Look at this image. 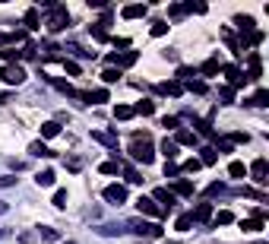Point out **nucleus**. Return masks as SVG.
<instances>
[{
    "instance_id": "f257e3e1",
    "label": "nucleus",
    "mask_w": 269,
    "mask_h": 244,
    "mask_svg": "<svg viewBox=\"0 0 269 244\" xmlns=\"http://www.w3.org/2000/svg\"><path fill=\"white\" fill-rule=\"evenodd\" d=\"M45 10H48L45 29H48L51 35H57V32H64V29L70 26V13H67V7H64V4H45Z\"/></svg>"
},
{
    "instance_id": "f03ea898",
    "label": "nucleus",
    "mask_w": 269,
    "mask_h": 244,
    "mask_svg": "<svg viewBox=\"0 0 269 244\" xmlns=\"http://www.w3.org/2000/svg\"><path fill=\"white\" fill-rule=\"evenodd\" d=\"M127 232H133V235H139V238H161V235H165V229H161L158 222H146V219L127 222Z\"/></svg>"
},
{
    "instance_id": "7ed1b4c3",
    "label": "nucleus",
    "mask_w": 269,
    "mask_h": 244,
    "mask_svg": "<svg viewBox=\"0 0 269 244\" xmlns=\"http://www.w3.org/2000/svg\"><path fill=\"white\" fill-rule=\"evenodd\" d=\"M130 159H133V162H142V165H152V159H155L152 143H149V140H133V146H130Z\"/></svg>"
},
{
    "instance_id": "20e7f679",
    "label": "nucleus",
    "mask_w": 269,
    "mask_h": 244,
    "mask_svg": "<svg viewBox=\"0 0 269 244\" xmlns=\"http://www.w3.org/2000/svg\"><path fill=\"white\" fill-rule=\"evenodd\" d=\"M0 80H4L7 86H23L26 83V70L19 64H7L4 70H0Z\"/></svg>"
},
{
    "instance_id": "39448f33",
    "label": "nucleus",
    "mask_w": 269,
    "mask_h": 244,
    "mask_svg": "<svg viewBox=\"0 0 269 244\" xmlns=\"http://www.w3.org/2000/svg\"><path fill=\"white\" fill-rule=\"evenodd\" d=\"M152 200H155V206H158L161 213H171L174 203H177V197L168 191V187H155V191H152Z\"/></svg>"
},
{
    "instance_id": "423d86ee",
    "label": "nucleus",
    "mask_w": 269,
    "mask_h": 244,
    "mask_svg": "<svg viewBox=\"0 0 269 244\" xmlns=\"http://www.w3.org/2000/svg\"><path fill=\"white\" fill-rule=\"evenodd\" d=\"M260 77H263V58H260L257 51H250L247 54V73H244V80L247 83H257Z\"/></svg>"
},
{
    "instance_id": "0eeeda50",
    "label": "nucleus",
    "mask_w": 269,
    "mask_h": 244,
    "mask_svg": "<svg viewBox=\"0 0 269 244\" xmlns=\"http://www.w3.org/2000/svg\"><path fill=\"white\" fill-rule=\"evenodd\" d=\"M139 61V54L136 51H114V54H108V64H111V67H133Z\"/></svg>"
},
{
    "instance_id": "6e6552de",
    "label": "nucleus",
    "mask_w": 269,
    "mask_h": 244,
    "mask_svg": "<svg viewBox=\"0 0 269 244\" xmlns=\"http://www.w3.org/2000/svg\"><path fill=\"white\" fill-rule=\"evenodd\" d=\"M101 197H105L108 203L120 206V203H127V187H123V184H108L105 191H101Z\"/></svg>"
},
{
    "instance_id": "1a4fd4ad",
    "label": "nucleus",
    "mask_w": 269,
    "mask_h": 244,
    "mask_svg": "<svg viewBox=\"0 0 269 244\" xmlns=\"http://www.w3.org/2000/svg\"><path fill=\"white\" fill-rule=\"evenodd\" d=\"M136 210H139L142 216H152V219H161V216H165V213H161L158 206H155V200H152V197H142V194L136 197Z\"/></svg>"
},
{
    "instance_id": "9d476101",
    "label": "nucleus",
    "mask_w": 269,
    "mask_h": 244,
    "mask_svg": "<svg viewBox=\"0 0 269 244\" xmlns=\"http://www.w3.org/2000/svg\"><path fill=\"white\" fill-rule=\"evenodd\" d=\"M235 26H238V32H241V42H247L250 35L257 32V29H254V26H257L254 16H235ZM241 42H238V45H241Z\"/></svg>"
},
{
    "instance_id": "9b49d317",
    "label": "nucleus",
    "mask_w": 269,
    "mask_h": 244,
    "mask_svg": "<svg viewBox=\"0 0 269 244\" xmlns=\"http://www.w3.org/2000/svg\"><path fill=\"white\" fill-rule=\"evenodd\" d=\"M247 175H254L257 184H266V181H269V178H266V175H269V162H266V159H257L254 165L247 168Z\"/></svg>"
},
{
    "instance_id": "f8f14e48",
    "label": "nucleus",
    "mask_w": 269,
    "mask_h": 244,
    "mask_svg": "<svg viewBox=\"0 0 269 244\" xmlns=\"http://www.w3.org/2000/svg\"><path fill=\"white\" fill-rule=\"evenodd\" d=\"M222 73L228 77V86H231V89L247 83V80H244V70H241V67H235V64H225V67H222Z\"/></svg>"
},
{
    "instance_id": "ddd939ff",
    "label": "nucleus",
    "mask_w": 269,
    "mask_h": 244,
    "mask_svg": "<svg viewBox=\"0 0 269 244\" xmlns=\"http://www.w3.org/2000/svg\"><path fill=\"white\" fill-rule=\"evenodd\" d=\"M92 140H95V143H101V146H108V149H111V153L117 156V134H111V130H95Z\"/></svg>"
},
{
    "instance_id": "4468645a",
    "label": "nucleus",
    "mask_w": 269,
    "mask_h": 244,
    "mask_svg": "<svg viewBox=\"0 0 269 244\" xmlns=\"http://www.w3.org/2000/svg\"><path fill=\"white\" fill-rule=\"evenodd\" d=\"M193 222H200V225H209L212 222V203H196V210L190 213Z\"/></svg>"
},
{
    "instance_id": "2eb2a0df",
    "label": "nucleus",
    "mask_w": 269,
    "mask_h": 244,
    "mask_svg": "<svg viewBox=\"0 0 269 244\" xmlns=\"http://www.w3.org/2000/svg\"><path fill=\"white\" fill-rule=\"evenodd\" d=\"M101 238H120L123 232H127V225H117V222H108V225H98L95 229Z\"/></svg>"
},
{
    "instance_id": "dca6fc26",
    "label": "nucleus",
    "mask_w": 269,
    "mask_h": 244,
    "mask_svg": "<svg viewBox=\"0 0 269 244\" xmlns=\"http://www.w3.org/2000/svg\"><path fill=\"white\" fill-rule=\"evenodd\" d=\"M146 13H149V7H146V4H130V7H123V10H120L123 20H142Z\"/></svg>"
},
{
    "instance_id": "f3484780",
    "label": "nucleus",
    "mask_w": 269,
    "mask_h": 244,
    "mask_svg": "<svg viewBox=\"0 0 269 244\" xmlns=\"http://www.w3.org/2000/svg\"><path fill=\"white\" fill-rule=\"evenodd\" d=\"M171 194H174V197H193V181L177 178V181H174V187H171Z\"/></svg>"
},
{
    "instance_id": "a211bd4d",
    "label": "nucleus",
    "mask_w": 269,
    "mask_h": 244,
    "mask_svg": "<svg viewBox=\"0 0 269 244\" xmlns=\"http://www.w3.org/2000/svg\"><path fill=\"white\" fill-rule=\"evenodd\" d=\"M64 51H70L73 58H82V61H95V51H86L82 45H76V42H67V48Z\"/></svg>"
},
{
    "instance_id": "6ab92c4d",
    "label": "nucleus",
    "mask_w": 269,
    "mask_h": 244,
    "mask_svg": "<svg viewBox=\"0 0 269 244\" xmlns=\"http://www.w3.org/2000/svg\"><path fill=\"white\" fill-rule=\"evenodd\" d=\"M82 102H86V105H101V102H108V89H92V92H82Z\"/></svg>"
},
{
    "instance_id": "aec40b11",
    "label": "nucleus",
    "mask_w": 269,
    "mask_h": 244,
    "mask_svg": "<svg viewBox=\"0 0 269 244\" xmlns=\"http://www.w3.org/2000/svg\"><path fill=\"white\" fill-rule=\"evenodd\" d=\"M158 92H161V96H174V99H177V96H184V86L177 83V80H168V83L158 86Z\"/></svg>"
},
{
    "instance_id": "412c9836",
    "label": "nucleus",
    "mask_w": 269,
    "mask_h": 244,
    "mask_svg": "<svg viewBox=\"0 0 269 244\" xmlns=\"http://www.w3.org/2000/svg\"><path fill=\"white\" fill-rule=\"evenodd\" d=\"M222 39H225L228 51H235V58H244V51H241V45H238V39H235V32H231V29H222Z\"/></svg>"
},
{
    "instance_id": "4be33fe9",
    "label": "nucleus",
    "mask_w": 269,
    "mask_h": 244,
    "mask_svg": "<svg viewBox=\"0 0 269 244\" xmlns=\"http://www.w3.org/2000/svg\"><path fill=\"white\" fill-rule=\"evenodd\" d=\"M23 23H26L29 32H38V29H42V16H38V10H35V7L26 10V20H23Z\"/></svg>"
},
{
    "instance_id": "5701e85b",
    "label": "nucleus",
    "mask_w": 269,
    "mask_h": 244,
    "mask_svg": "<svg viewBox=\"0 0 269 244\" xmlns=\"http://www.w3.org/2000/svg\"><path fill=\"white\" fill-rule=\"evenodd\" d=\"M193 127H196V134H203V137H215V127L209 118H193Z\"/></svg>"
},
{
    "instance_id": "b1692460",
    "label": "nucleus",
    "mask_w": 269,
    "mask_h": 244,
    "mask_svg": "<svg viewBox=\"0 0 269 244\" xmlns=\"http://www.w3.org/2000/svg\"><path fill=\"white\" fill-rule=\"evenodd\" d=\"M200 140H196V134H190V130H177L174 137V146H196Z\"/></svg>"
},
{
    "instance_id": "393cba45",
    "label": "nucleus",
    "mask_w": 269,
    "mask_h": 244,
    "mask_svg": "<svg viewBox=\"0 0 269 244\" xmlns=\"http://www.w3.org/2000/svg\"><path fill=\"white\" fill-rule=\"evenodd\" d=\"M161 156H165V162H174L177 159V146H174V140H161Z\"/></svg>"
},
{
    "instance_id": "a878e982",
    "label": "nucleus",
    "mask_w": 269,
    "mask_h": 244,
    "mask_svg": "<svg viewBox=\"0 0 269 244\" xmlns=\"http://www.w3.org/2000/svg\"><path fill=\"white\" fill-rule=\"evenodd\" d=\"M219 70H222V67H219V58H212V61H206L200 70H196V77H200V73H203V77H215Z\"/></svg>"
},
{
    "instance_id": "bb28decb",
    "label": "nucleus",
    "mask_w": 269,
    "mask_h": 244,
    "mask_svg": "<svg viewBox=\"0 0 269 244\" xmlns=\"http://www.w3.org/2000/svg\"><path fill=\"white\" fill-rule=\"evenodd\" d=\"M29 156H42V159H51V156H54V149H48V146L38 140V143H32V146H29Z\"/></svg>"
},
{
    "instance_id": "cd10ccee",
    "label": "nucleus",
    "mask_w": 269,
    "mask_h": 244,
    "mask_svg": "<svg viewBox=\"0 0 269 244\" xmlns=\"http://www.w3.org/2000/svg\"><path fill=\"white\" fill-rule=\"evenodd\" d=\"M120 172H123V178H127V184H142V175L136 172V168H130V165L120 162Z\"/></svg>"
},
{
    "instance_id": "c85d7f7f",
    "label": "nucleus",
    "mask_w": 269,
    "mask_h": 244,
    "mask_svg": "<svg viewBox=\"0 0 269 244\" xmlns=\"http://www.w3.org/2000/svg\"><path fill=\"white\" fill-rule=\"evenodd\" d=\"M155 111V102H149V99H142V102H136V108H133V115H142V118H149Z\"/></svg>"
},
{
    "instance_id": "c756f323",
    "label": "nucleus",
    "mask_w": 269,
    "mask_h": 244,
    "mask_svg": "<svg viewBox=\"0 0 269 244\" xmlns=\"http://www.w3.org/2000/svg\"><path fill=\"white\" fill-rule=\"evenodd\" d=\"M244 105H254V108H266V105H269V92H266V89H260L257 96H254V99H247Z\"/></svg>"
},
{
    "instance_id": "7c9ffc66",
    "label": "nucleus",
    "mask_w": 269,
    "mask_h": 244,
    "mask_svg": "<svg viewBox=\"0 0 269 244\" xmlns=\"http://www.w3.org/2000/svg\"><path fill=\"white\" fill-rule=\"evenodd\" d=\"M228 194V187L222 184V181H212L209 187H206V197H225Z\"/></svg>"
},
{
    "instance_id": "2f4dec72",
    "label": "nucleus",
    "mask_w": 269,
    "mask_h": 244,
    "mask_svg": "<svg viewBox=\"0 0 269 244\" xmlns=\"http://www.w3.org/2000/svg\"><path fill=\"white\" fill-rule=\"evenodd\" d=\"M38 238H42L45 244H54V241H57L60 235H57V232H54V229H51V225H42V229H38Z\"/></svg>"
},
{
    "instance_id": "473e14b6",
    "label": "nucleus",
    "mask_w": 269,
    "mask_h": 244,
    "mask_svg": "<svg viewBox=\"0 0 269 244\" xmlns=\"http://www.w3.org/2000/svg\"><path fill=\"white\" fill-rule=\"evenodd\" d=\"M57 134H60V124H57V121H48V124H42V137H45V140L57 137Z\"/></svg>"
},
{
    "instance_id": "72a5a7b5",
    "label": "nucleus",
    "mask_w": 269,
    "mask_h": 244,
    "mask_svg": "<svg viewBox=\"0 0 269 244\" xmlns=\"http://www.w3.org/2000/svg\"><path fill=\"white\" fill-rule=\"evenodd\" d=\"M98 172H101V175H117V172H120V159H111V162H101V165H98Z\"/></svg>"
},
{
    "instance_id": "f704fd0d",
    "label": "nucleus",
    "mask_w": 269,
    "mask_h": 244,
    "mask_svg": "<svg viewBox=\"0 0 269 244\" xmlns=\"http://www.w3.org/2000/svg\"><path fill=\"white\" fill-rule=\"evenodd\" d=\"M231 222H235V216H231L228 210H222L219 216H212V229H219V225H231Z\"/></svg>"
},
{
    "instance_id": "c9c22d12",
    "label": "nucleus",
    "mask_w": 269,
    "mask_h": 244,
    "mask_svg": "<svg viewBox=\"0 0 269 244\" xmlns=\"http://www.w3.org/2000/svg\"><path fill=\"white\" fill-rule=\"evenodd\" d=\"M215 159H219V156H215L212 146H203V149H200V165H212Z\"/></svg>"
},
{
    "instance_id": "e433bc0d",
    "label": "nucleus",
    "mask_w": 269,
    "mask_h": 244,
    "mask_svg": "<svg viewBox=\"0 0 269 244\" xmlns=\"http://www.w3.org/2000/svg\"><path fill=\"white\" fill-rule=\"evenodd\" d=\"M133 118V108L130 105H117L114 108V121H130Z\"/></svg>"
},
{
    "instance_id": "4c0bfd02",
    "label": "nucleus",
    "mask_w": 269,
    "mask_h": 244,
    "mask_svg": "<svg viewBox=\"0 0 269 244\" xmlns=\"http://www.w3.org/2000/svg\"><path fill=\"white\" fill-rule=\"evenodd\" d=\"M228 175H231V178H247V165H244V162H231V165H228Z\"/></svg>"
},
{
    "instance_id": "58836bf2",
    "label": "nucleus",
    "mask_w": 269,
    "mask_h": 244,
    "mask_svg": "<svg viewBox=\"0 0 269 244\" xmlns=\"http://www.w3.org/2000/svg\"><path fill=\"white\" fill-rule=\"evenodd\" d=\"M190 225H193L190 213H181V216H177V222H174V229H177V232H190Z\"/></svg>"
},
{
    "instance_id": "ea45409f",
    "label": "nucleus",
    "mask_w": 269,
    "mask_h": 244,
    "mask_svg": "<svg viewBox=\"0 0 269 244\" xmlns=\"http://www.w3.org/2000/svg\"><path fill=\"white\" fill-rule=\"evenodd\" d=\"M35 181H38V187H51V184H54V172H51V168H45V172L35 175Z\"/></svg>"
},
{
    "instance_id": "a19ab883",
    "label": "nucleus",
    "mask_w": 269,
    "mask_h": 244,
    "mask_svg": "<svg viewBox=\"0 0 269 244\" xmlns=\"http://www.w3.org/2000/svg\"><path fill=\"white\" fill-rule=\"evenodd\" d=\"M89 32H92V39H95V42H108V32H105L101 23H92V26H89Z\"/></svg>"
},
{
    "instance_id": "79ce46f5",
    "label": "nucleus",
    "mask_w": 269,
    "mask_h": 244,
    "mask_svg": "<svg viewBox=\"0 0 269 244\" xmlns=\"http://www.w3.org/2000/svg\"><path fill=\"white\" fill-rule=\"evenodd\" d=\"M241 229H244V232H260V229H263V222L250 216V219H241Z\"/></svg>"
},
{
    "instance_id": "37998d69",
    "label": "nucleus",
    "mask_w": 269,
    "mask_h": 244,
    "mask_svg": "<svg viewBox=\"0 0 269 244\" xmlns=\"http://www.w3.org/2000/svg\"><path fill=\"white\" fill-rule=\"evenodd\" d=\"M219 99H222V105H235V89L222 86V89H219Z\"/></svg>"
},
{
    "instance_id": "c03bdc74",
    "label": "nucleus",
    "mask_w": 269,
    "mask_h": 244,
    "mask_svg": "<svg viewBox=\"0 0 269 244\" xmlns=\"http://www.w3.org/2000/svg\"><path fill=\"white\" fill-rule=\"evenodd\" d=\"M200 168H203L200 159H187V162L181 165V175H193V172H200Z\"/></svg>"
},
{
    "instance_id": "a18cd8bd",
    "label": "nucleus",
    "mask_w": 269,
    "mask_h": 244,
    "mask_svg": "<svg viewBox=\"0 0 269 244\" xmlns=\"http://www.w3.org/2000/svg\"><path fill=\"white\" fill-rule=\"evenodd\" d=\"M181 86H187L190 92H196V96H203V92H206V83H203V80H187V83H181Z\"/></svg>"
},
{
    "instance_id": "49530a36",
    "label": "nucleus",
    "mask_w": 269,
    "mask_h": 244,
    "mask_svg": "<svg viewBox=\"0 0 269 244\" xmlns=\"http://www.w3.org/2000/svg\"><path fill=\"white\" fill-rule=\"evenodd\" d=\"M238 194H241V197H250V200H260V203H266V194H260V191H250V187H241Z\"/></svg>"
},
{
    "instance_id": "de8ad7c7",
    "label": "nucleus",
    "mask_w": 269,
    "mask_h": 244,
    "mask_svg": "<svg viewBox=\"0 0 269 244\" xmlns=\"http://www.w3.org/2000/svg\"><path fill=\"white\" fill-rule=\"evenodd\" d=\"M101 80H105V83H117V80H120V70H114V67H108V70L101 73Z\"/></svg>"
},
{
    "instance_id": "09e8293b",
    "label": "nucleus",
    "mask_w": 269,
    "mask_h": 244,
    "mask_svg": "<svg viewBox=\"0 0 269 244\" xmlns=\"http://www.w3.org/2000/svg\"><path fill=\"white\" fill-rule=\"evenodd\" d=\"M212 149H215V156H225V153H231V149H235V146H231L228 140H219V143H215Z\"/></svg>"
},
{
    "instance_id": "8fccbe9b",
    "label": "nucleus",
    "mask_w": 269,
    "mask_h": 244,
    "mask_svg": "<svg viewBox=\"0 0 269 244\" xmlns=\"http://www.w3.org/2000/svg\"><path fill=\"white\" fill-rule=\"evenodd\" d=\"M165 178H181V165H174V162H165Z\"/></svg>"
},
{
    "instance_id": "3c124183",
    "label": "nucleus",
    "mask_w": 269,
    "mask_h": 244,
    "mask_svg": "<svg viewBox=\"0 0 269 244\" xmlns=\"http://www.w3.org/2000/svg\"><path fill=\"white\" fill-rule=\"evenodd\" d=\"M60 64L67 67V73H70V77H79V64H76V61H67V58H60Z\"/></svg>"
},
{
    "instance_id": "603ef678",
    "label": "nucleus",
    "mask_w": 269,
    "mask_h": 244,
    "mask_svg": "<svg viewBox=\"0 0 269 244\" xmlns=\"http://www.w3.org/2000/svg\"><path fill=\"white\" fill-rule=\"evenodd\" d=\"M165 32H168V23H165V20L152 23V35H155V39H161V35H165Z\"/></svg>"
},
{
    "instance_id": "864d4df0",
    "label": "nucleus",
    "mask_w": 269,
    "mask_h": 244,
    "mask_svg": "<svg viewBox=\"0 0 269 244\" xmlns=\"http://www.w3.org/2000/svg\"><path fill=\"white\" fill-rule=\"evenodd\" d=\"M51 203L57 206V210H64V206H67V191H54V200Z\"/></svg>"
},
{
    "instance_id": "5fc2aeb1",
    "label": "nucleus",
    "mask_w": 269,
    "mask_h": 244,
    "mask_svg": "<svg viewBox=\"0 0 269 244\" xmlns=\"http://www.w3.org/2000/svg\"><path fill=\"white\" fill-rule=\"evenodd\" d=\"M168 16H171V20H184V16H187V10H184L181 4H174V7L168 10Z\"/></svg>"
},
{
    "instance_id": "6e6d98bb",
    "label": "nucleus",
    "mask_w": 269,
    "mask_h": 244,
    "mask_svg": "<svg viewBox=\"0 0 269 244\" xmlns=\"http://www.w3.org/2000/svg\"><path fill=\"white\" fill-rule=\"evenodd\" d=\"M184 10L187 13H206V4H193V0H190V4H184Z\"/></svg>"
},
{
    "instance_id": "4d7b16f0",
    "label": "nucleus",
    "mask_w": 269,
    "mask_h": 244,
    "mask_svg": "<svg viewBox=\"0 0 269 244\" xmlns=\"http://www.w3.org/2000/svg\"><path fill=\"white\" fill-rule=\"evenodd\" d=\"M228 143H231V146H235V143H250V137H247V134H231Z\"/></svg>"
},
{
    "instance_id": "13d9d810",
    "label": "nucleus",
    "mask_w": 269,
    "mask_h": 244,
    "mask_svg": "<svg viewBox=\"0 0 269 244\" xmlns=\"http://www.w3.org/2000/svg\"><path fill=\"white\" fill-rule=\"evenodd\" d=\"M16 181H19V178H13V175H4V178H0V187H13Z\"/></svg>"
},
{
    "instance_id": "bf43d9fd",
    "label": "nucleus",
    "mask_w": 269,
    "mask_h": 244,
    "mask_svg": "<svg viewBox=\"0 0 269 244\" xmlns=\"http://www.w3.org/2000/svg\"><path fill=\"white\" fill-rule=\"evenodd\" d=\"M161 127H168V130H177V118H161Z\"/></svg>"
},
{
    "instance_id": "052dcab7",
    "label": "nucleus",
    "mask_w": 269,
    "mask_h": 244,
    "mask_svg": "<svg viewBox=\"0 0 269 244\" xmlns=\"http://www.w3.org/2000/svg\"><path fill=\"white\" fill-rule=\"evenodd\" d=\"M79 165H82L79 159H70V162H67V168H70V172H79Z\"/></svg>"
},
{
    "instance_id": "680f3d73",
    "label": "nucleus",
    "mask_w": 269,
    "mask_h": 244,
    "mask_svg": "<svg viewBox=\"0 0 269 244\" xmlns=\"http://www.w3.org/2000/svg\"><path fill=\"white\" fill-rule=\"evenodd\" d=\"M7 210H10V203H0V216H4Z\"/></svg>"
},
{
    "instance_id": "e2e57ef3",
    "label": "nucleus",
    "mask_w": 269,
    "mask_h": 244,
    "mask_svg": "<svg viewBox=\"0 0 269 244\" xmlns=\"http://www.w3.org/2000/svg\"><path fill=\"white\" fill-rule=\"evenodd\" d=\"M0 238H7V229H0Z\"/></svg>"
}]
</instances>
